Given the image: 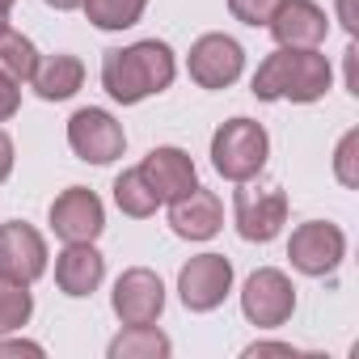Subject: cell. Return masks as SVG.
I'll use <instances>...</instances> for the list:
<instances>
[{"label": "cell", "mask_w": 359, "mask_h": 359, "mask_svg": "<svg viewBox=\"0 0 359 359\" xmlns=\"http://www.w3.org/2000/svg\"><path fill=\"white\" fill-rule=\"evenodd\" d=\"M266 26L275 30L279 47H317L325 39V30H330L325 13L313 5V0H283Z\"/></svg>", "instance_id": "cell-14"}, {"label": "cell", "mask_w": 359, "mask_h": 359, "mask_svg": "<svg viewBox=\"0 0 359 359\" xmlns=\"http://www.w3.org/2000/svg\"><path fill=\"white\" fill-rule=\"evenodd\" d=\"M68 144H72V152L81 156V161H93V165H106V161H114V156H123V144H127V135H123V127L106 114V110H76L72 114V123H68Z\"/></svg>", "instance_id": "cell-5"}, {"label": "cell", "mask_w": 359, "mask_h": 359, "mask_svg": "<svg viewBox=\"0 0 359 359\" xmlns=\"http://www.w3.org/2000/svg\"><path fill=\"white\" fill-rule=\"evenodd\" d=\"M330 89V64L317 47H279L254 76V97L262 102H317Z\"/></svg>", "instance_id": "cell-2"}, {"label": "cell", "mask_w": 359, "mask_h": 359, "mask_svg": "<svg viewBox=\"0 0 359 359\" xmlns=\"http://www.w3.org/2000/svg\"><path fill=\"white\" fill-rule=\"evenodd\" d=\"M241 309L254 325H283L296 309V292L279 271H254L241 292Z\"/></svg>", "instance_id": "cell-8"}, {"label": "cell", "mask_w": 359, "mask_h": 359, "mask_svg": "<svg viewBox=\"0 0 359 359\" xmlns=\"http://www.w3.org/2000/svg\"><path fill=\"white\" fill-rule=\"evenodd\" d=\"M169 224L177 237H191V241H208L220 233V199L203 187L187 191L182 199H173L169 208Z\"/></svg>", "instance_id": "cell-15"}, {"label": "cell", "mask_w": 359, "mask_h": 359, "mask_svg": "<svg viewBox=\"0 0 359 359\" xmlns=\"http://www.w3.org/2000/svg\"><path fill=\"white\" fill-rule=\"evenodd\" d=\"M81 5H85V13H89L93 26H102V30H127V26L140 22L148 0H81Z\"/></svg>", "instance_id": "cell-19"}, {"label": "cell", "mask_w": 359, "mask_h": 359, "mask_svg": "<svg viewBox=\"0 0 359 359\" xmlns=\"http://www.w3.org/2000/svg\"><path fill=\"white\" fill-rule=\"evenodd\" d=\"M9 9H13V0H0V30L9 26Z\"/></svg>", "instance_id": "cell-27"}, {"label": "cell", "mask_w": 359, "mask_h": 359, "mask_svg": "<svg viewBox=\"0 0 359 359\" xmlns=\"http://www.w3.org/2000/svg\"><path fill=\"white\" fill-rule=\"evenodd\" d=\"M283 5V0H229V9H233V18L237 22H245V26H266L271 18H275V9Z\"/></svg>", "instance_id": "cell-23"}, {"label": "cell", "mask_w": 359, "mask_h": 359, "mask_svg": "<svg viewBox=\"0 0 359 359\" xmlns=\"http://www.w3.org/2000/svg\"><path fill=\"white\" fill-rule=\"evenodd\" d=\"M169 81H173V51L156 39L135 43L127 51H106L102 60V85L123 106H135L148 93L169 89Z\"/></svg>", "instance_id": "cell-1"}, {"label": "cell", "mask_w": 359, "mask_h": 359, "mask_svg": "<svg viewBox=\"0 0 359 359\" xmlns=\"http://www.w3.org/2000/svg\"><path fill=\"white\" fill-rule=\"evenodd\" d=\"M102 271L106 262L89 241H68V250L55 262V283L64 287V296H89L102 283Z\"/></svg>", "instance_id": "cell-16"}, {"label": "cell", "mask_w": 359, "mask_h": 359, "mask_svg": "<svg viewBox=\"0 0 359 359\" xmlns=\"http://www.w3.org/2000/svg\"><path fill=\"white\" fill-rule=\"evenodd\" d=\"M169 351V338L165 334H156L152 325H131L123 338H114V346H110V355L114 359H123V355H165Z\"/></svg>", "instance_id": "cell-22"}, {"label": "cell", "mask_w": 359, "mask_h": 359, "mask_svg": "<svg viewBox=\"0 0 359 359\" xmlns=\"http://www.w3.org/2000/svg\"><path fill=\"white\" fill-rule=\"evenodd\" d=\"M30 304H34V300H30L26 283H18V279H9V275H0V334H9V330L26 325Z\"/></svg>", "instance_id": "cell-21"}, {"label": "cell", "mask_w": 359, "mask_h": 359, "mask_svg": "<svg viewBox=\"0 0 359 359\" xmlns=\"http://www.w3.org/2000/svg\"><path fill=\"white\" fill-rule=\"evenodd\" d=\"M351 152H355V135H346V140H342V148H338V173H342V182H346V187L355 182V173H351V165H346V161H351Z\"/></svg>", "instance_id": "cell-25"}, {"label": "cell", "mask_w": 359, "mask_h": 359, "mask_svg": "<svg viewBox=\"0 0 359 359\" xmlns=\"http://www.w3.org/2000/svg\"><path fill=\"white\" fill-rule=\"evenodd\" d=\"M47 5H51V9H76L81 0H47Z\"/></svg>", "instance_id": "cell-28"}, {"label": "cell", "mask_w": 359, "mask_h": 359, "mask_svg": "<svg viewBox=\"0 0 359 359\" xmlns=\"http://www.w3.org/2000/svg\"><path fill=\"white\" fill-rule=\"evenodd\" d=\"M18 106H22V89H18V81L0 72V123L13 118V114H18Z\"/></svg>", "instance_id": "cell-24"}, {"label": "cell", "mask_w": 359, "mask_h": 359, "mask_svg": "<svg viewBox=\"0 0 359 359\" xmlns=\"http://www.w3.org/2000/svg\"><path fill=\"white\" fill-rule=\"evenodd\" d=\"M9 169H13V140L0 131V182L9 177Z\"/></svg>", "instance_id": "cell-26"}, {"label": "cell", "mask_w": 359, "mask_h": 359, "mask_svg": "<svg viewBox=\"0 0 359 359\" xmlns=\"http://www.w3.org/2000/svg\"><path fill=\"white\" fill-rule=\"evenodd\" d=\"M233 212H237V229L245 241H271V237H279V229L287 220V195L275 182L241 187L233 199Z\"/></svg>", "instance_id": "cell-4"}, {"label": "cell", "mask_w": 359, "mask_h": 359, "mask_svg": "<svg viewBox=\"0 0 359 359\" xmlns=\"http://www.w3.org/2000/svg\"><path fill=\"white\" fill-rule=\"evenodd\" d=\"M233 283V266L224 254H199L182 266V275H177V292H182V304L195 309V313H208L224 300Z\"/></svg>", "instance_id": "cell-6"}, {"label": "cell", "mask_w": 359, "mask_h": 359, "mask_svg": "<svg viewBox=\"0 0 359 359\" xmlns=\"http://www.w3.org/2000/svg\"><path fill=\"white\" fill-rule=\"evenodd\" d=\"M140 177L152 187V195L165 203H173V199H182L187 191H195L199 182H195V161L182 152V148H156V152H148V161L140 165Z\"/></svg>", "instance_id": "cell-11"}, {"label": "cell", "mask_w": 359, "mask_h": 359, "mask_svg": "<svg viewBox=\"0 0 359 359\" xmlns=\"http://www.w3.org/2000/svg\"><path fill=\"white\" fill-rule=\"evenodd\" d=\"M51 224H55V233H60L64 241H93L106 220H102L97 195L85 191V187H72V191H64V195L51 203Z\"/></svg>", "instance_id": "cell-12"}, {"label": "cell", "mask_w": 359, "mask_h": 359, "mask_svg": "<svg viewBox=\"0 0 359 359\" xmlns=\"http://www.w3.org/2000/svg\"><path fill=\"white\" fill-rule=\"evenodd\" d=\"M34 68H39V51H34V43L22 39V34H13V30L5 26V30H0V72L13 76V81H30Z\"/></svg>", "instance_id": "cell-18"}, {"label": "cell", "mask_w": 359, "mask_h": 359, "mask_svg": "<svg viewBox=\"0 0 359 359\" xmlns=\"http://www.w3.org/2000/svg\"><path fill=\"white\" fill-rule=\"evenodd\" d=\"M342 250H346V241H342V233H338L334 224L309 220V224H300V229L292 233L287 258H292V266L304 271V275H325V271L338 266Z\"/></svg>", "instance_id": "cell-7"}, {"label": "cell", "mask_w": 359, "mask_h": 359, "mask_svg": "<svg viewBox=\"0 0 359 359\" xmlns=\"http://www.w3.org/2000/svg\"><path fill=\"white\" fill-rule=\"evenodd\" d=\"M43 271H47V245L30 224L13 220L0 229V275H9L18 283H34Z\"/></svg>", "instance_id": "cell-9"}, {"label": "cell", "mask_w": 359, "mask_h": 359, "mask_svg": "<svg viewBox=\"0 0 359 359\" xmlns=\"http://www.w3.org/2000/svg\"><path fill=\"white\" fill-rule=\"evenodd\" d=\"M34 89H39V97H47V102H64V97H72L76 89H81V81H85V68H81V60L76 55H51L47 64H39L34 68Z\"/></svg>", "instance_id": "cell-17"}, {"label": "cell", "mask_w": 359, "mask_h": 359, "mask_svg": "<svg viewBox=\"0 0 359 359\" xmlns=\"http://www.w3.org/2000/svg\"><path fill=\"white\" fill-rule=\"evenodd\" d=\"M241 47L224 34H203L195 47H191V76L203 85V89H224L241 76Z\"/></svg>", "instance_id": "cell-10"}, {"label": "cell", "mask_w": 359, "mask_h": 359, "mask_svg": "<svg viewBox=\"0 0 359 359\" xmlns=\"http://www.w3.org/2000/svg\"><path fill=\"white\" fill-rule=\"evenodd\" d=\"M161 304H165V287H161V279L152 275V271H127L118 283H114V313L127 321V325H148V321H156V313H161Z\"/></svg>", "instance_id": "cell-13"}, {"label": "cell", "mask_w": 359, "mask_h": 359, "mask_svg": "<svg viewBox=\"0 0 359 359\" xmlns=\"http://www.w3.org/2000/svg\"><path fill=\"white\" fill-rule=\"evenodd\" d=\"M212 165L229 182H250L266 165V131L254 118H233L212 140Z\"/></svg>", "instance_id": "cell-3"}, {"label": "cell", "mask_w": 359, "mask_h": 359, "mask_svg": "<svg viewBox=\"0 0 359 359\" xmlns=\"http://www.w3.org/2000/svg\"><path fill=\"white\" fill-rule=\"evenodd\" d=\"M114 199H118V208L127 212V216H152L156 212V195H152V187L144 182V177H140V169H127V173H118L114 177Z\"/></svg>", "instance_id": "cell-20"}]
</instances>
